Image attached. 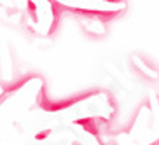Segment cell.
<instances>
[{"label":"cell","instance_id":"6da1fadb","mask_svg":"<svg viewBox=\"0 0 159 145\" xmlns=\"http://www.w3.org/2000/svg\"><path fill=\"white\" fill-rule=\"evenodd\" d=\"M47 136H49V129H44V131H40L35 138H37V140H44V138H47Z\"/></svg>","mask_w":159,"mask_h":145}]
</instances>
